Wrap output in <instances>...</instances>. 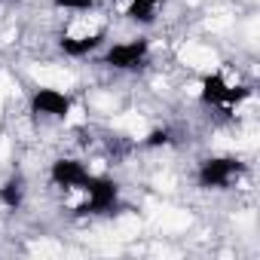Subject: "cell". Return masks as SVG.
Returning a JSON list of instances; mask_svg holds the SVG:
<instances>
[{
  "instance_id": "obj_2",
  "label": "cell",
  "mask_w": 260,
  "mask_h": 260,
  "mask_svg": "<svg viewBox=\"0 0 260 260\" xmlns=\"http://www.w3.org/2000/svg\"><path fill=\"white\" fill-rule=\"evenodd\" d=\"M245 175V162L236 156H208L196 169V184L202 190H230Z\"/></svg>"
},
{
  "instance_id": "obj_5",
  "label": "cell",
  "mask_w": 260,
  "mask_h": 260,
  "mask_svg": "<svg viewBox=\"0 0 260 260\" xmlns=\"http://www.w3.org/2000/svg\"><path fill=\"white\" fill-rule=\"evenodd\" d=\"M28 107L37 119H68V113L74 110V98L55 86H40L31 92Z\"/></svg>"
},
{
  "instance_id": "obj_8",
  "label": "cell",
  "mask_w": 260,
  "mask_h": 260,
  "mask_svg": "<svg viewBox=\"0 0 260 260\" xmlns=\"http://www.w3.org/2000/svg\"><path fill=\"white\" fill-rule=\"evenodd\" d=\"M166 0H128L125 7V19L135 22V25H153L156 22V13Z\"/></svg>"
},
{
  "instance_id": "obj_9",
  "label": "cell",
  "mask_w": 260,
  "mask_h": 260,
  "mask_svg": "<svg viewBox=\"0 0 260 260\" xmlns=\"http://www.w3.org/2000/svg\"><path fill=\"white\" fill-rule=\"evenodd\" d=\"M0 202H4L10 211L22 208V202H25V178L22 175H10L4 184H0Z\"/></svg>"
},
{
  "instance_id": "obj_6",
  "label": "cell",
  "mask_w": 260,
  "mask_h": 260,
  "mask_svg": "<svg viewBox=\"0 0 260 260\" xmlns=\"http://www.w3.org/2000/svg\"><path fill=\"white\" fill-rule=\"evenodd\" d=\"M89 178V169L80 162V159H74V156H58L52 166H49V181L58 187V190H80L83 187V181Z\"/></svg>"
},
{
  "instance_id": "obj_4",
  "label": "cell",
  "mask_w": 260,
  "mask_h": 260,
  "mask_svg": "<svg viewBox=\"0 0 260 260\" xmlns=\"http://www.w3.org/2000/svg\"><path fill=\"white\" fill-rule=\"evenodd\" d=\"M150 58V40L147 37H132V40H119L113 46H107L104 52V64L110 71H138L144 68Z\"/></svg>"
},
{
  "instance_id": "obj_10",
  "label": "cell",
  "mask_w": 260,
  "mask_h": 260,
  "mask_svg": "<svg viewBox=\"0 0 260 260\" xmlns=\"http://www.w3.org/2000/svg\"><path fill=\"white\" fill-rule=\"evenodd\" d=\"M52 7L64 13H89L98 7V0H52Z\"/></svg>"
},
{
  "instance_id": "obj_7",
  "label": "cell",
  "mask_w": 260,
  "mask_h": 260,
  "mask_svg": "<svg viewBox=\"0 0 260 260\" xmlns=\"http://www.w3.org/2000/svg\"><path fill=\"white\" fill-rule=\"evenodd\" d=\"M104 31H92V34H80V37H71V34H64L61 40H58V49L64 52V55H71V58H86V55H92L95 49H101L104 46Z\"/></svg>"
},
{
  "instance_id": "obj_3",
  "label": "cell",
  "mask_w": 260,
  "mask_h": 260,
  "mask_svg": "<svg viewBox=\"0 0 260 260\" xmlns=\"http://www.w3.org/2000/svg\"><path fill=\"white\" fill-rule=\"evenodd\" d=\"M248 98H251V89L248 86H230L220 74H205L202 83H199V101L208 104V107L233 110V107H239Z\"/></svg>"
},
{
  "instance_id": "obj_1",
  "label": "cell",
  "mask_w": 260,
  "mask_h": 260,
  "mask_svg": "<svg viewBox=\"0 0 260 260\" xmlns=\"http://www.w3.org/2000/svg\"><path fill=\"white\" fill-rule=\"evenodd\" d=\"M83 202L77 205V214H110L119 202V184L107 175H89L83 181Z\"/></svg>"
},
{
  "instance_id": "obj_11",
  "label": "cell",
  "mask_w": 260,
  "mask_h": 260,
  "mask_svg": "<svg viewBox=\"0 0 260 260\" xmlns=\"http://www.w3.org/2000/svg\"><path fill=\"white\" fill-rule=\"evenodd\" d=\"M172 144V132L169 128H153V132L144 138V147H169Z\"/></svg>"
}]
</instances>
